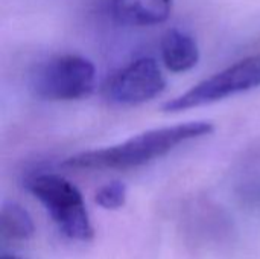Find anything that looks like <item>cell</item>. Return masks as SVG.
<instances>
[{"label":"cell","mask_w":260,"mask_h":259,"mask_svg":"<svg viewBox=\"0 0 260 259\" xmlns=\"http://www.w3.org/2000/svg\"><path fill=\"white\" fill-rule=\"evenodd\" d=\"M213 130L215 127L209 121H192L172 127L154 128L136 134L117 145L79 153L66 159L62 165L70 169L87 171L131 169L160 159L186 142L210 136Z\"/></svg>","instance_id":"obj_1"},{"label":"cell","mask_w":260,"mask_h":259,"mask_svg":"<svg viewBox=\"0 0 260 259\" xmlns=\"http://www.w3.org/2000/svg\"><path fill=\"white\" fill-rule=\"evenodd\" d=\"M24 186L67 238L90 241L94 237L84 197L72 182L53 172H40L27 177Z\"/></svg>","instance_id":"obj_2"},{"label":"cell","mask_w":260,"mask_h":259,"mask_svg":"<svg viewBox=\"0 0 260 259\" xmlns=\"http://www.w3.org/2000/svg\"><path fill=\"white\" fill-rule=\"evenodd\" d=\"M96 82L94 64L81 55H58L40 64L32 75L35 95L46 101H78L87 98Z\"/></svg>","instance_id":"obj_3"},{"label":"cell","mask_w":260,"mask_h":259,"mask_svg":"<svg viewBox=\"0 0 260 259\" xmlns=\"http://www.w3.org/2000/svg\"><path fill=\"white\" fill-rule=\"evenodd\" d=\"M0 231L3 238L23 241L34 235L35 226L29 214L20 205L6 202L0 212Z\"/></svg>","instance_id":"obj_8"},{"label":"cell","mask_w":260,"mask_h":259,"mask_svg":"<svg viewBox=\"0 0 260 259\" xmlns=\"http://www.w3.org/2000/svg\"><path fill=\"white\" fill-rule=\"evenodd\" d=\"M165 87L166 79L158 63L151 56H143L113 73L102 93L110 104L133 107L157 98Z\"/></svg>","instance_id":"obj_5"},{"label":"cell","mask_w":260,"mask_h":259,"mask_svg":"<svg viewBox=\"0 0 260 259\" xmlns=\"http://www.w3.org/2000/svg\"><path fill=\"white\" fill-rule=\"evenodd\" d=\"M2 259H20V258H15V256H9V255H5V256H2Z\"/></svg>","instance_id":"obj_10"},{"label":"cell","mask_w":260,"mask_h":259,"mask_svg":"<svg viewBox=\"0 0 260 259\" xmlns=\"http://www.w3.org/2000/svg\"><path fill=\"white\" fill-rule=\"evenodd\" d=\"M160 53L165 66L175 73L193 69L200 61L197 40L180 29H169L165 32L160 41Z\"/></svg>","instance_id":"obj_7"},{"label":"cell","mask_w":260,"mask_h":259,"mask_svg":"<svg viewBox=\"0 0 260 259\" xmlns=\"http://www.w3.org/2000/svg\"><path fill=\"white\" fill-rule=\"evenodd\" d=\"M94 200L104 209L108 211L120 209L126 202V185L119 180L110 182L98 189Z\"/></svg>","instance_id":"obj_9"},{"label":"cell","mask_w":260,"mask_h":259,"mask_svg":"<svg viewBox=\"0 0 260 259\" xmlns=\"http://www.w3.org/2000/svg\"><path fill=\"white\" fill-rule=\"evenodd\" d=\"M260 87V53L238 61L213 76L198 82L163 105L166 113H178L222 101Z\"/></svg>","instance_id":"obj_4"},{"label":"cell","mask_w":260,"mask_h":259,"mask_svg":"<svg viewBox=\"0 0 260 259\" xmlns=\"http://www.w3.org/2000/svg\"><path fill=\"white\" fill-rule=\"evenodd\" d=\"M174 8V0H111L113 18L126 26H157L165 23Z\"/></svg>","instance_id":"obj_6"}]
</instances>
